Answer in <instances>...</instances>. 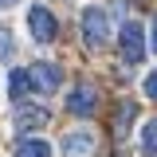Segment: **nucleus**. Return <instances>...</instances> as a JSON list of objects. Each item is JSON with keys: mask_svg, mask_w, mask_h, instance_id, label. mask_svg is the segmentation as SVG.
<instances>
[{"mask_svg": "<svg viewBox=\"0 0 157 157\" xmlns=\"http://www.w3.org/2000/svg\"><path fill=\"white\" fill-rule=\"evenodd\" d=\"M106 36H110L106 12H102V8H86V12H82V39H86V47L98 51V47L106 43Z\"/></svg>", "mask_w": 157, "mask_h": 157, "instance_id": "1", "label": "nucleus"}, {"mask_svg": "<svg viewBox=\"0 0 157 157\" xmlns=\"http://www.w3.org/2000/svg\"><path fill=\"white\" fill-rule=\"evenodd\" d=\"M28 32L36 36V43H51L55 32H59V28H55V16H51L43 4H32V8H28Z\"/></svg>", "mask_w": 157, "mask_h": 157, "instance_id": "2", "label": "nucleus"}, {"mask_svg": "<svg viewBox=\"0 0 157 157\" xmlns=\"http://www.w3.org/2000/svg\"><path fill=\"white\" fill-rule=\"evenodd\" d=\"M118 43H122V59H126V63H137V59L145 55V36H141V24L126 20V24H122Z\"/></svg>", "mask_w": 157, "mask_h": 157, "instance_id": "3", "label": "nucleus"}, {"mask_svg": "<svg viewBox=\"0 0 157 157\" xmlns=\"http://www.w3.org/2000/svg\"><path fill=\"white\" fill-rule=\"evenodd\" d=\"M94 106H98V86H75V90L67 94V110L78 114V118L94 114Z\"/></svg>", "mask_w": 157, "mask_h": 157, "instance_id": "4", "label": "nucleus"}, {"mask_svg": "<svg viewBox=\"0 0 157 157\" xmlns=\"http://www.w3.org/2000/svg\"><path fill=\"white\" fill-rule=\"evenodd\" d=\"M94 145H98V141H94L90 130H75V134L63 137V153H67V157H90Z\"/></svg>", "mask_w": 157, "mask_h": 157, "instance_id": "5", "label": "nucleus"}, {"mask_svg": "<svg viewBox=\"0 0 157 157\" xmlns=\"http://www.w3.org/2000/svg\"><path fill=\"white\" fill-rule=\"evenodd\" d=\"M32 82L39 90H59V67L55 63H36L32 67Z\"/></svg>", "mask_w": 157, "mask_h": 157, "instance_id": "6", "label": "nucleus"}, {"mask_svg": "<svg viewBox=\"0 0 157 157\" xmlns=\"http://www.w3.org/2000/svg\"><path fill=\"white\" fill-rule=\"evenodd\" d=\"M32 86H36V82H32V71H12V75H8V98H12V102H20Z\"/></svg>", "mask_w": 157, "mask_h": 157, "instance_id": "7", "label": "nucleus"}, {"mask_svg": "<svg viewBox=\"0 0 157 157\" xmlns=\"http://www.w3.org/2000/svg\"><path fill=\"white\" fill-rule=\"evenodd\" d=\"M16 157H51V145L43 137H24L16 145Z\"/></svg>", "mask_w": 157, "mask_h": 157, "instance_id": "8", "label": "nucleus"}, {"mask_svg": "<svg viewBox=\"0 0 157 157\" xmlns=\"http://www.w3.org/2000/svg\"><path fill=\"white\" fill-rule=\"evenodd\" d=\"M134 118H137V106L134 102H122V106H118V118H114V134L122 137L130 126H134Z\"/></svg>", "mask_w": 157, "mask_h": 157, "instance_id": "9", "label": "nucleus"}, {"mask_svg": "<svg viewBox=\"0 0 157 157\" xmlns=\"http://www.w3.org/2000/svg\"><path fill=\"white\" fill-rule=\"evenodd\" d=\"M43 122H47V110H43V106H36V110H20V118H16L20 130H36V126H43Z\"/></svg>", "mask_w": 157, "mask_h": 157, "instance_id": "10", "label": "nucleus"}, {"mask_svg": "<svg viewBox=\"0 0 157 157\" xmlns=\"http://www.w3.org/2000/svg\"><path fill=\"white\" fill-rule=\"evenodd\" d=\"M141 149L145 153H157V118L145 122V134H141Z\"/></svg>", "mask_w": 157, "mask_h": 157, "instance_id": "11", "label": "nucleus"}, {"mask_svg": "<svg viewBox=\"0 0 157 157\" xmlns=\"http://www.w3.org/2000/svg\"><path fill=\"white\" fill-rule=\"evenodd\" d=\"M0 59H12V32L0 24Z\"/></svg>", "mask_w": 157, "mask_h": 157, "instance_id": "12", "label": "nucleus"}, {"mask_svg": "<svg viewBox=\"0 0 157 157\" xmlns=\"http://www.w3.org/2000/svg\"><path fill=\"white\" fill-rule=\"evenodd\" d=\"M145 98H153V102H157V71L145 78Z\"/></svg>", "mask_w": 157, "mask_h": 157, "instance_id": "13", "label": "nucleus"}, {"mask_svg": "<svg viewBox=\"0 0 157 157\" xmlns=\"http://www.w3.org/2000/svg\"><path fill=\"white\" fill-rule=\"evenodd\" d=\"M153 51H157V16H153Z\"/></svg>", "mask_w": 157, "mask_h": 157, "instance_id": "14", "label": "nucleus"}, {"mask_svg": "<svg viewBox=\"0 0 157 157\" xmlns=\"http://www.w3.org/2000/svg\"><path fill=\"white\" fill-rule=\"evenodd\" d=\"M12 4H20V0H0V8H12Z\"/></svg>", "mask_w": 157, "mask_h": 157, "instance_id": "15", "label": "nucleus"}]
</instances>
